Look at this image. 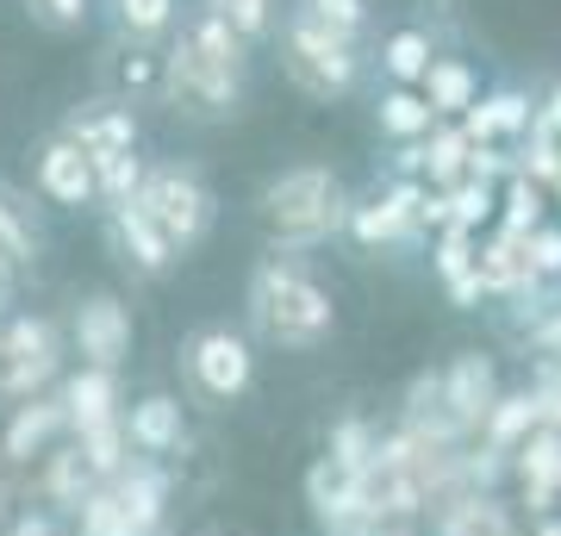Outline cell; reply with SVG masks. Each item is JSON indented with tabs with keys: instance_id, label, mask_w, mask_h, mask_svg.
I'll list each match as a JSON object with an SVG mask.
<instances>
[{
	"instance_id": "cell-10",
	"label": "cell",
	"mask_w": 561,
	"mask_h": 536,
	"mask_svg": "<svg viewBox=\"0 0 561 536\" xmlns=\"http://www.w3.org/2000/svg\"><path fill=\"white\" fill-rule=\"evenodd\" d=\"M500 394H505V375H500L493 350H456L443 362V406H449V418L468 437H481V424L500 406Z\"/></svg>"
},
{
	"instance_id": "cell-31",
	"label": "cell",
	"mask_w": 561,
	"mask_h": 536,
	"mask_svg": "<svg viewBox=\"0 0 561 536\" xmlns=\"http://www.w3.org/2000/svg\"><path fill=\"white\" fill-rule=\"evenodd\" d=\"M549 219V187L542 181H530V175H512V181H500V231H518V238H530L537 225Z\"/></svg>"
},
{
	"instance_id": "cell-11",
	"label": "cell",
	"mask_w": 561,
	"mask_h": 536,
	"mask_svg": "<svg viewBox=\"0 0 561 536\" xmlns=\"http://www.w3.org/2000/svg\"><path fill=\"white\" fill-rule=\"evenodd\" d=\"M32 194L50 199L57 213H88V206H101V194H94V162L81 157V144L50 132V138L32 150Z\"/></svg>"
},
{
	"instance_id": "cell-21",
	"label": "cell",
	"mask_w": 561,
	"mask_h": 536,
	"mask_svg": "<svg viewBox=\"0 0 561 536\" xmlns=\"http://www.w3.org/2000/svg\"><path fill=\"white\" fill-rule=\"evenodd\" d=\"M474 269H481V281H486V294L493 299H512L518 287H530V243L518 238V231H486L481 238V256H474Z\"/></svg>"
},
{
	"instance_id": "cell-35",
	"label": "cell",
	"mask_w": 561,
	"mask_h": 536,
	"mask_svg": "<svg viewBox=\"0 0 561 536\" xmlns=\"http://www.w3.org/2000/svg\"><path fill=\"white\" fill-rule=\"evenodd\" d=\"M219 20H231V32H238L250 50L256 44H275V25H280V0H206Z\"/></svg>"
},
{
	"instance_id": "cell-12",
	"label": "cell",
	"mask_w": 561,
	"mask_h": 536,
	"mask_svg": "<svg viewBox=\"0 0 561 536\" xmlns=\"http://www.w3.org/2000/svg\"><path fill=\"white\" fill-rule=\"evenodd\" d=\"M57 132L69 144H81V157H113V150H138L144 119H138V106H131V100L101 94V100H81V106H69Z\"/></svg>"
},
{
	"instance_id": "cell-37",
	"label": "cell",
	"mask_w": 561,
	"mask_h": 536,
	"mask_svg": "<svg viewBox=\"0 0 561 536\" xmlns=\"http://www.w3.org/2000/svg\"><path fill=\"white\" fill-rule=\"evenodd\" d=\"M25 20L38 25V32H50V38H76L81 25L94 20V0H20Z\"/></svg>"
},
{
	"instance_id": "cell-28",
	"label": "cell",
	"mask_w": 561,
	"mask_h": 536,
	"mask_svg": "<svg viewBox=\"0 0 561 536\" xmlns=\"http://www.w3.org/2000/svg\"><path fill=\"white\" fill-rule=\"evenodd\" d=\"M468 157H474V144H468V132L449 119H437V132L424 138V181L431 187H456V181H468Z\"/></svg>"
},
{
	"instance_id": "cell-26",
	"label": "cell",
	"mask_w": 561,
	"mask_h": 536,
	"mask_svg": "<svg viewBox=\"0 0 561 536\" xmlns=\"http://www.w3.org/2000/svg\"><path fill=\"white\" fill-rule=\"evenodd\" d=\"M324 456L337 461V468H350V475H368L375 456H381V424H375V418H362V412L337 418V424H331V437H324Z\"/></svg>"
},
{
	"instance_id": "cell-16",
	"label": "cell",
	"mask_w": 561,
	"mask_h": 536,
	"mask_svg": "<svg viewBox=\"0 0 561 536\" xmlns=\"http://www.w3.org/2000/svg\"><path fill=\"white\" fill-rule=\"evenodd\" d=\"M69 431V406H62V394H32L13 406V418H7V431H0V456L7 461H32L50 449V437H62Z\"/></svg>"
},
{
	"instance_id": "cell-19",
	"label": "cell",
	"mask_w": 561,
	"mask_h": 536,
	"mask_svg": "<svg viewBox=\"0 0 561 536\" xmlns=\"http://www.w3.org/2000/svg\"><path fill=\"white\" fill-rule=\"evenodd\" d=\"M175 32L194 44L201 57L219 62V69H231V76H250V57H256V50H250V44L231 32V20H219L206 0H201V7H181V25H175Z\"/></svg>"
},
{
	"instance_id": "cell-23",
	"label": "cell",
	"mask_w": 561,
	"mask_h": 536,
	"mask_svg": "<svg viewBox=\"0 0 561 536\" xmlns=\"http://www.w3.org/2000/svg\"><path fill=\"white\" fill-rule=\"evenodd\" d=\"M62 406H69V431H88V424H106L119 418V375L113 368H76L62 380Z\"/></svg>"
},
{
	"instance_id": "cell-18",
	"label": "cell",
	"mask_w": 561,
	"mask_h": 536,
	"mask_svg": "<svg viewBox=\"0 0 561 536\" xmlns=\"http://www.w3.org/2000/svg\"><path fill=\"white\" fill-rule=\"evenodd\" d=\"M419 94H424V106H431L437 119L456 125L461 113L481 100V69L461 57V50H437V57H431V69H424V81H419Z\"/></svg>"
},
{
	"instance_id": "cell-6",
	"label": "cell",
	"mask_w": 561,
	"mask_h": 536,
	"mask_svg": "<svg viewBox=\"0 0 561 536\" xmlns=\"http://www.w3.org/2000/svg\"><path fill=\"white\" fill-rule=\"evenodd\" d=\"M138 206L157 219L162 238L175 243V256H194V250L213 238V225H219V194H213V181H206L194 162H181V157L144 169Z\"/></svg>"
},
{
	"instance_id": "cell-27",
	"label": "cell",
	"mask_w": 561,
	"mask_h": 536,
	"mask_svg": "<svg viewBox=\"0 0 561 536\" xmlns=\"http://www.w3.org/2000/svg\"><path fill=\"white\" fill-rule=\"evenodd\" d=\"M512 487H556L561 493V431L537 424V431L512 449Z\"/></svg>"
},
{
	"instance_id": "cell-14",
	"label": "cell",
	"mask_w": 561,
	"mask_h": 536,
	"mask_svg": "<svg viewBox=\"0 0 561 536\" xmlns=\"http://www.w3.org/2000/svg\"><path fill=\"white\" fill-rule=\"evenodd\" d=\"M125 443L144 461H169L187 449V406L175 394H144L125 406Z\"/></svg>"
},
{
	"instance_id": "cell-20",
	"label": "cell",
	"mask_w": 561,
	"mask_h": 536,
	"mask_svg": "<svg viewBox=\"0 0 561 536\" xmlns=\"http://www.w3.org/2000/svg\"><path fill=\"white\" fill-rule=\"evenodd\" d=\"M437 57V38H431V25H393L381 44H375V69H381L387 88H419L424 69Z\"/></svg>"
},
{
	"instance_id": "cell-30",
	"label": "cell",
	"mask_w": 561,
	"mask_h": 536,
	"mask_svg": "<svg viewBox=\"0 0 561 536\" xmlns=\"http://www.w3.org/2000/svg\"><path fill=\"white\" fill-rule=\"evenodd\" d=\"M76 456L81 468L94 480H113L131 461V443H125V412L119 418H106V424H88V431H76Z\"/></svg>"
},
{
	"instance_id": "cell-32",
	"label": "cell",
	"mask_w": 561,
	"mask_h": 536,
	"mask_svg": "<svg viewBox=\"0 0 561 536\" xmlns=\"http://www.w3.org/2000/svg\"><path fill=\"white\" fill-rule=\"evenodd\" d=\"M88 162H94V194H101V213H106V206H125V199H138L144 169H150L138 150H113V157H88Z\"/></svg>"
},
{
	"instance_id": "cell-8",
	"label": "cell",
	"mask_w": 561,
	"mask_h": 536,
	"mask_svg": "<svg viewBox=\"0 0 561 536\" xmlns=\"http://www.w3.org/2000/svg\"><path fill=\"white\" fill-rule=\"evenodd\" d=\"M62 368V338L44 312H13L7 338H0V394L7 399H32L44 394Z\"/></svg>"
},
{
	"instance_id": "cell-36",
	"label": "cell",
	"mask_w": 561,
	"mask_h": 536,
	"mask_svg": "<svg viewBox=\"0 0 561 536\" xmlns=\"http://www.w3.org/2000/svg\"><path fill=\"white\" fill-rule=\"evenodd\" d=\"M113 81H119V100H131V106H138V94H157V81H162V50L125 44L119 62H113Z\"/></svg>"
},
{
	"instance_id": "cell-22",
	"label": "cell",
	"mask_w": 561,
	"mask_h": 536,
	"mask_svg": "<svg viewBox=\"0 0 561 536\" xmlns=\"http://www.w3.org/2000/svg\"><path fill=\"white\" fill-rule=\"evenodd\" d=\"M106 20L119 32V44H144L162 50L181 25V0H106Z\"/></svg>"
},
{
	"instance_id": "cell-39",
	"label": "cell",
	"mask_w": 561,
	"mask_h": 536,
	"mask_svg": "<svg viewBox=\"0 0 561 536\" xmlns=\"http://www.w3.org/2000/svg\"><path fill=\"white\" fill-rule=\"evenodd\" d=\"M524 243H530V275L561 287V219H542Z\"/></svg>"
},
{
	"instance_id": "cell-13",
	"label": "cell",
	"mask_w": 561,
	"mask_h": 536,
	"mask_svg": "<svg viewBox=\"0 0 561 536\" xmlns=\"http://www.w3.org/2000/svg\"><path fill=\"white\" fill-rule=\"evenodd\" d=\"M101 219H106V250H113V256H119L138 281H157V275H169V269L181 262V256H175V243L162 238L157 219L144 213L138 199H125V206H106Z\"/></svg>"
},
{
	"instance_id": "cell-3",
	"label": "cell",
	"mask_w": 561,
	"mask_h": 536,
	"mask_svg": "<svg viewBox=\"0 0 561 536\" xmlns=\"http://www.w3.org/2000/svg\"><path fill=\"white\" fill-rule=\"evenodd\" d=\"M275 62H280V76H287L294 94L319 100V106H337V100L362 94L375 50H368V44L337 38V32H324V25L300 20V13H280V25H275Z\"/></svg>"
},
{
	"instance_id": "cell-17",
	"label": "cell",
	"mask_w": 561,
	"mask_h": 536,
	"mask_svg": "<svg viewBox=\"0 0 561 536\" xmlns=\"http://www.w3.org/2000/svg\"><path fill=\"white\" fill-rule=\"evenodd\" d=\"M44 262V231L32 213V194H20L13 181H0V275H32Z\"/></svg>"
},
{
	"instance_id": "cell-1",
	"label": "cell",
	"mask_w": 561,
	"mask_h": 536,
	"mask_svg": "<svg viewBox=\"0 0 561 536\" xmlns=\"http://www.w3.org/2000/svg\"><path fill=\"white\" fill-rule=\"evenodd\" d=\"M243 318L268 350L312 356V350L337 338V294L306 269V256H275L268 250L243 281Z\"/></svg>"
},
{
	"instance_id": "cell-41",
	"label": "cell",
	"mask_w": 561,
	"mask_h": 536,
	"mask_svg": "<svg viewBox=\"0 0 561 536\" xmlns=\"http://www.w3.org/2000/svg\"><path fill=\"white\" fill-rule=\"evenodd\" d=\"M542 113H549V125L561 132V88H549V106H542Z\"/></svg>"
},
{
	"instance_id": "cell-5",
	"label": "cell",
	"mask_w": 561,
	"mask_h": 536,
	"mask_svg": "<svg viewBox=\"0 0 561 536\" xmlns=\"http://www.w3.org/2000/svg\"><path fill=\"white\" fill-rule=\"evenodd\" d=\"M157 100L187 125H225L243 113V100H250V76H231L219 69L213 57H201L194 44L169 38L162 44V81H157Z\"/></svg>"
},
{
	"instance_id": "cell-15",
	"label": "cell",
	"mask_w": 561,
	"mask_h": 536,
	"mask_svg": "<svg viewBox=\"0 0 561 536\" xmlns=\"http://www.w3.org/2000/svg\"><path fill=\"white\" fill-rule=\"evenodd\" d=\"M530 119H537V100L505 81V88H493V94L474 100V106H468L456 125L468 132V144H524Z\"/></svg>"
},
{
	"instance_id": "cell-33",
	"label": "cell",
	"mask_w": 561,
	"mask_h": 536,
	"mask_svg": "<svg viewBox=\"0 0 561 536\" xmlns=\"http://www.w3.org/2000/svg\"><path fill=\"white\" fill-rule=\"evenodd\" d=\"M493 219H500V187L493 181H481V175H468V181H456L449 187V225H461V231H493Z\"/></svg>"
},
{
	"instance_id": "cell-4",
	"label": "cell",
	"mask_w": 561,
	"mask_h": 536,
	"mask_svg": "<svg viewBox=\"0 0 561 536\" xmlns=\"http://www.w3.org/2000/svg\"><path fill=\"white\" fill-rule=\"evenodd\" d=\"M181 362V387L194 406L206 412H225V406H238L250 387H256V343L250 331L238 324H194L175 350Z\"/></svg>"
},
{
	"instance_id": "cell-40",
	"label": "cell",
	"mask_w": 561,
	"mask_h": 536,
	"mask_svg": "<svg viewBox=\"0 0 561 536\" xmlns=\"http://www.w3.org/2000/svg\"><path fill=\"white\" fill-rule=\"evenodd\" d=\"M524 536H561V512L556 517H537V524H524Z\"/></svg>"
},
{
	"instance_id": "cell-25",
	"label": "cell",
	"mask_w": 561,
	"mask_h": 536,
	"mask_svg": "<svg viewBox=\"0 0 561 536\" xmlns=\"http://www.w3.org/2000/svg\"><path fill=\"white\" fill-rule=\"evenodd\" d=\"M537 424H542V406H537V394L518 380V387H505L500 406L486 412V424H481V437H474V443H486V449H505V456H512V449H518Z\"/></svg>"
},
{
	"instance_id": "cell-2",
	"label": "cell",
	"mask_w": 561,
	"mask_h": 536,
	"mask_svg": "<svg viewBox=\"0 0 561 536\" xmlns=\"http://www.w3.org/2000/svg\"><path fill=\"white\" fill-rule=\"evenodd\" d=\"M256 219L275 238V256H306L350 225V187L331 162H287L256 187Z\"/></svg>"
},
{
	"instance_id": "cell-24",
	"label": "cell",
	"mask_w": 561,
	"mask_h": 536,
	"mask_svg": "<svg viewBox=\"0 0 561 536\" xmlns=\"http://www.w3.org/2000/svg\"><path fill=\"white\" fill-rule=\"evenodd\" d=\"M375 132H381L387 144H424L437 132V113L424 106L419 88H381V94H375Z\"/></svg>"
},
{
	"instance_id": "cell-7",
	"label": "cell",
	"mask_w": 561,
	"mask_h": 536,
	"mask_svg": "<svg viewBox=\"0 0 561 536\" xmlns=\"http://www.w3.org/2000/svg\"><path fill=\"white\" fill-rule=\"evenodd\" d=\"M424 187L431 181L419 175H381V187L368 199H350V238L362 243V250H419L424 225H419V206H424Z\"/></svg>"
},
{
	"instance_id": "cell-38",
	"label": "cell",
	"mask_w": 561,
	"mask_h": 536,
	"mask_svg": "<svg viewBox=\"0 0 561 536\" xmlns=\"http://www.w3.org/2000/svg\"><path fill=\"white\" fill-rule=\"evenodd\" d=\"M524 387L537 394L542 424H549V431H561V356H537V362H530V375H524Z\"/></svg>"
},
{
	"instance_id": "cell-29",
	"label": "cell",
	"mask_w": 561,
	"mask_h": 536,
	"mask_svg": "<svg viewBox=\"0 0 561 536\" xmlns=\"http://www.w3.org/2000/svg\"><path fill=\"white\" fill-rule=\"evenodd\" d=\"M287 13H300V20L324 25V32H337L350 44L375 38V0H294Z\"/></svg>"
},
{
	"instance_id": "cell-34",
	"label": "cell",
	"mask_w": 561,
	"mask_h": 536,
	"mask_svg": "<svg viewBox=\"0 0 561 536\" xmlns=\"http://www.w3.org/2000/svg\"><path fill=\"white\" fill-rule=\"evenodd\" d=\"M474 256H481V238L461 231V225H443L437 238H431V275H437L443 287H456V281L474 275Z\"/></svg>"
},
{
	"instance_id": "cell-9",
	"label": "cell",
	"mask_w": 561,
	"mask_h": 536,
	"mask_svg": "<svg viewBox=\"0 0 561 536\" xmlns=\"http://www.w3.org/2000/svg\"><path fill=\"white\" fill-rule=\"evenodd\" d=\"M131 338H138V324H131V306L119 294H88L69 312V343H76L81 368H113L119 375L131 362Z\"/></svg>"
}]
</instances>
